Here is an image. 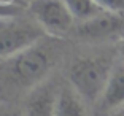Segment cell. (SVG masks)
<instances>
[{
    "label": "cell",
    "mask_w": 124,
    "mask_h": 116,
    "mask_svg": "<svg viewBox=\"0 0 124 116\" xmlns=\"http://www.w3.org/2000/svg\"><path fill=\"white\" fill-rule=\"evenodd\" d=\"M113 65L115 61L107 54L78 57L69 69V84L86 103H97L102 97Z\"/></svg>",
    "instance_id": "obj_1"
},
{
    "label": "cell",
    "mask_w": 124,
    "mask_h": 116,
    "mask_svg": "<svg viewBox=\"0 0 124 116\" xmlns=\"http://www.w3.org/2000/svg\"><path fill=\"white\" fill-rule=\"evenodd\" d=\"M45 30L33 18L22 16L0 19V59L15 57L43 40Z\"/></svg>",
    "instance_id": "obj_2"
},
{
    "label": "cell",
    "mask_w": 124,
    "mask_h": 116,
    "mask_svg": "<svg viewBox=\"0 0 124 116\" xmlns=\"http://www.w3.org/2000/svg\"><path fill=\"white\" fill-rule=\"evenodd\" d=\"M53 64H54V59H53L51 51L48 49L46 45L38 41L29 49L11 57L10 73L19 86L32 89L46 80L48 72L51 70Z\"/></svg>",
    "instance_id": "obj_3"
},
{
    "label": "cell",
    "mask_w": 124,
    "mask_h": 116,
    "mask_svg": "<svg viewBox=\"0 0 124 116\" xmlns=\"http://www.w3.org/2000/svg\"><path fill=\"white\" fill-rule=\"evenodd\" d=\"M29 13L46 33L61 37L75 27V18L65 0H30Z\"/></svg>",
    "instance_id": "obj_4"
},
{
    "label": "cell",
    "mask_w": 124,
    "mask_h": 116,
    "mask_svg": "<svg viewBox=\"0 0 124 116\" xmlns=\"http://www.w3.org/2000/svg\"><path fill=\"white\" fill-rule=\"evenodd\" d=\"M75 35L84 41H102L124 35V15L103 11L73 27Z\"/></svg>",
    "instance_id": "obj_5"
},
{
    "label": "cell",
    "mask_w": 124,
    "mask_h": 116,
    "mask_svg": "<svg viewBox=\"0 0 124 116\" xmlns=\"http://www.w3.org/2000/svg\"><path fill=\"white\" fill-rule=\"evenodd\" d=\"M59 87L49 80L30 89L26 103V116H54Z\"/></svg>",
    "instance_id": "obj_6"
},
{
    "label": "cell",
    "mask_w": 124,
    "mask_h": 116,
    "mask_svg": "<svg viewBox=\"0 0 124 116\" xmlns=\"http://www.w3.org/2000/svg\"><path fill=\"white\" fill-rule=\"evenodd\" d=\"M97 103L103 111H116L124 107V61L115 62L102 97Z\"/></svg>",
    "instance_id": "obj_7"
},
{
    "label": "cell",
    "mask_w": 124,
    "mask_h": 116,
    "mask_svg": "<svg viewBox=\"0 0 124 116\" xmlns=\"http://www.w3.org/2000/svg\"><path fill=\"white\" fill-rule=\"evenodd\" d=\"M54 116H88L86 102L70 84H62L59 87Z\"/></svg>",
    "instance_id": "obj_8"
},
{
    "label": "cell",
    "mask_w": 124,
    "mask_h": 116,
    "mask_svg": "<svg viewBox=\"0 0 124 116\" xmlns=\"http://www.w3.org/2000/svg\"><path fill=\"white\" fill-rule=\"evenodd\" d=\"M65 3L69 7V10L72 11L73 18L78 19L80 22L88 21V19L103 13V10L94 0H65Z\"/></svg>",
    "instance_id": "obj_9"
},
{
    "label": "cell",
    "mask_w": 124,
    "mask_h": 116,
    "mask_svg": "<svg viewBox=\"0 0 124 116\" xmlns=\"http://www.w3.org/2000/svg\"><path fill=\"white\" fill-rule=\"evenodd\" d=\"M103 11L124 15V0H94Z\"/></svg>",
    "instance_id": "obj_10"
},
{
    "label": "cell",
    "mask_w": 124,
    "mask_h": 116,
    "mask_svg": "<svg viewBox=\"0 0 124 116\" xmlns=\"http://www.w3.org/2000/svg\"><path fill=\"white\" fill-rule=\"evenodd\" d=\"M22 15V7L15 3H0V19L5 18H15Z\"/></svg>",
    "instance_id": "obj_11"
},
{
    "label": "cell",
    "mask_w": 124,
    "mask_h": 116,
    "mask_svg": "<svg viewBox=\"0 0 124 116\" xmlns=\"http://www.w3.org/2000/svg\"><path fill=\"white\" fill-rule=\"evenodd\" d=\"M111 116H124V107H121L119 110H116V111H115Z\"/></svg>",
    "instance_id": "obj_12"
},
{
    "label": "cell",
    "mask_w": 124,
    "mask_h": 116,
    "mask_svg": "<svg viewBox=\"0 0 124 116\" xmlns=\"http://www.w3.org/2000/svg\"><path fill=\"white\" fill-rule=\"evenodd\" d=\"M121 56H123V61H124V41H123V45H121Z\"/></svg>",
    "instance_id": "obj_13"
},
{
    "label": "cell",
    "mask_w": 124,
    "mask_h": 116,
    "mask_svg": "<svg viewBox=\"0 0 124 116\" xmlns=\"http://www.w3.org/2000/svg\"><path fill=\"white\" fill-rule=\"evenodd\" d=\"M3 116H15V115H3Z\"/></svg>",
    "instance_id": "obj_14"
}]
</instances>
